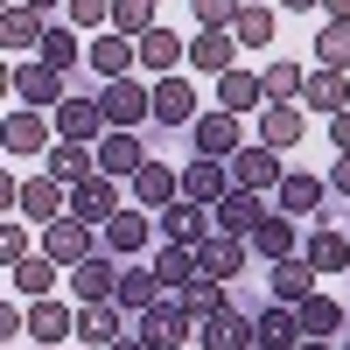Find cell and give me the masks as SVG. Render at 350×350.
I'll return each mask as SVG.
<instances>
[{
    "label": "cell",
    "instance_id": "7bdbcfd3",
    "mask_svg": "<svg viewBox=\"0 0 350 350\" xmlns=\"http://www.w3.org/2000/svg\"><path fill=\"white\" fill-rule=\"evenodd\" d=\"M183 308H189V315H211V308H224V280H217V273H196V280L183 287Z\"/></svg>",
    "mask_w": 350,
    "mask_h": 350
},
{
    "label": "cell",
    "instance_id": "83f0119b",
    "mask_svg": "<svg viewBox=\"0 0 350 350\" xmlns=\"http://www.w3.org/2000/svg\"><path fill=\"white\" fill-rule=\"evenodd\" d=\"M308 267H315V273H343V267H350V239H343L336 224H315V231H308Z\"/></svg>",
    "mask_w": 350,
    "mask_h": 350
},
{
    "label": "cell",
    "instance_id": "e0dca14e",
    "mask_svg": "<svg viewBox=\"0 0 350 350\" xmlns=\"http://www.w3.org/2000/svg\"><path fill=\"white\" fill-rule=\"evenodd\" d=\"M98 168H105V175H120V183H133V175L148 168V154H140V133L112 126V133L98 140Z\"/></svg>",
    "mask_w": 350,
    "mask_h": 350
},
{
    "label": "cell",
    "instance_id": "f6af8a7d",
    "mask_svg": "<svg viewBox=\"0 0 350 350\" xmlns=\"http://www.w3.org/2000/svg\"><path fill=\"white\" fill-rule=\"evenodd\" d=\"M259 84H267V98H295L301 84H308V70H301V64H267Z\"/></svg>",
    "mask_w": 350,
    "mask_h": 350
},
{
    "label": "cell",
    "instance_id": "681fc988",
    "mask_svg": "<svg viewBox=\"0 0 350 350\" xmlns=\"http://www.w3.org/2000/svg\"><path fill=\"white\" fill-rule=\"evenodd\" d=\"M329 140H336V154H350V105L329 112Z\"/></svg>",
    "mask_w": 350,
    "mask_h": 350
},
{
    "label": "cell",
    "instance_id": "603a6c76",
    "mask_svg": "<svg viewBox=\"0 0 350 350\" xmlns=\"http://www.w3.org/2000/svg\"><path fill=\"white\" fill-rule=\"evenodd\" d=\"M308 133V120L287 98H267V112H259V140H267V148H295V140Z\"/></svg>",
    "mask_w": 350,
    "mask_h": 350
},
{
    "label": "cell",
    "instance_id": "6f0895ef",
    "mask_svg": "<svg viewBox=\"0 0 350 350\" xmlns=\"http://www.w3.org/2000/svg\"><path fill=\"white\" fill-rule=\"evenodd\" d=\"M42 350H64V343H42Z\"/></svg>",
    "mask_w": 350,
    "mask_h": 350
},
{
    "label": "cell",
    "instance_id": "60d3db41",
    "mask_svg": "<svg viewBox=\"0 0 350 350\" xmlns=\"http://www.w3.org/2000/svg\"><path fill=\"white\" fill-rule=\"evenodd\" d=\"M231 36H239V49H267L273 42V8H245L231 21Z\"/></svg>",
    "mask_w": 350,
    "mask_h": 350
},
{
    "label": "cell",
    "instance_id": "5bb4252c",
    "mask_svg": "<svg viewBox=\"0 0 350 350\" xmlns=\"http://www.w3.org/2000/svg\"><path fill=\"white\" fill-rule=\"evenodd\" d=\"M231 189H239V183H231V168H217V154H196L183 168V196L189 203H224Z\"/></svg>",
    "mask_w": 350,
    "mask_h": 350
},
{
    "label": "cell",
    "instance_id": "d6986e66",
    "mask_svg": "<svg viewBox=\"0 0 350 350\" xmlns=\"http://www.w3.org/2000/svg\"><path fill=\"white\" fill-rule=\"evenodd\" d=\"M196 267H203V273H217V280H239V273H245V239L211 231V239L196 245Z\"/></svg>",
    "mask_w": 350,
    "mask_h": 350
},
{
    "label": "cell",
    "instance_id": "7a4b0ae2",
    "mask_svg": "<svg viewBox=\"0 0 350 350\" xmlns=\"http://www.w3.org/2000/svg\"><path fill=\"white\" fill-rule=\"evenodd\" d=\"M56 133H64V140H84V148H98V140L112 133V120H105L98 92H70L64 105H56Z\"/></svg>",
    "mask_w": 350,
    "mask_h": 350
},
{
    "label": "cell",
    "instance_id": "8fae6325",
    "mask_svg": "<svg viewBox=\"0 0 350 350\" xmlns=\"http://www.w3.org/2000/svg\"><path fill=\"white\" fill-rule=\"evenodd\" d=\"M14 92H21V105H64L70 92H64V70H56V64H42V56H36V64H21L14 70Z\"/></svg>",
    "mask_w": 350,
    "mask_h": 350
},
{
    "label": "cell",
    "instance_id": "30bf717a",
    "mask_svg": "<svg viewBox=\"0 0 350 350\" xmlns=\"http://www.w3.org/2000/svg\"><path fill=\"white\" fill-rule=\"evenodd\" d=\"M112 211H120V175H84V183L70 189V217H92V224H105Z\"/></svg>",
    "mask_w": 350,
    "mask_h": 350
},
{
    "label": "cell",
    "instance_id": "3957f363",
    "mask_svg": "<svg viewBox=\"0 0 350 350\" xmlns=\"http://www.w3.org/2000/svg\"><path fill=\"white\" fill-rule=\"evenodd\" d=\"M189 329H196V315L183 308V295H175V301H154L148 315H140V343H148V350H183Z\"/></svg>",
    "mask_w": 350,
    "mask_h": 350
},
{
    "label": "cell",
    "instance_id": "4dcf8cb0",
    "mask_svg": "<svg viewBox=\"0 0 350 350\" xmlns=\"http://www.w3.org/2000/svg\"><path fill=\"white\" fill-rule=\"evenodd\" d=\"M42 36H49L42 14H36V8H21V0L0 14V42H8V49H42Z\"/></svg>",
    "mask_w": 350,
    "mask_h": 350
},
{
    "label": "cell",
    "instance_id": "bcb514c9",
    "mask_svg": "<svg viewBox=\"0 0 350 350\" xmlns=\"http://www.w3.org/2000/svg\"><path fill=\"white\" fill-rule=\"evenodd\" d=\"M70 28H112V0H64Z\"/></svg>",
    "mask_w": 350,
    "mask_h": 350
},
{
    "label": "cell",
    "instance_id": "b9f144b4",
    "mask_svg": "<svg viewBox=\"0 0 350 350\" xmlns=\"http://www.w3.org/2000/svg\"><path fill=\"white\" fill-rule=\"evenodd\" d=\"M112 28H120V36H148L154 28V0H112Z\"/></svg>",
    "mask_w": 350,
    "mask_h": 350
},
{
    "label": "cell",
    "instance_id": "6da1fadb",
    "mask_svg": "<svg viewBox=\"0 0 350 350\" xmlns=\"http://www.w3.org/2000/svg\"><path fill=\"white\" fill-rule=\"evenodd\" d=\"M98 239H105V224H92V217H56V224H42V252L56 259V267H84V259L98 252Z\"/></svg>",
    "mask_w": 350,
    "mask_h": 350
},
{
    "label": "cell",
    "instance_id": "d6a6232c",
    "mask_svg": "<svg viewBox=\"0 0 350 350\" xmlns=\"http://www.w3.org/2000/svg\"><path fill=\"white\" fill-rule=\"evenodd\" d=\"M49 175H56V183H84V175H98V148H84V140H64V148H56L49 154Z\"/></svg>",
    "mask_w": 350,
    "mask_h": 350
},
{
    "label": "cell",
    "instance_id": "1f68e13d",
    "mask_svg": "<svg viewBox=\"0 0 350 350\" xmlns=\"http://www.w3.org/2000/svg\"><path fill=\"white\" fill-rule=\"evenodd\" d=\"M42 148H49V126H42V112H36V105L8 112V154H42Z\"/></svg>",
    "mask_w": 350,
    "mask_h": 350
},
{
    "label": "cell",
    "instance_id": "5b68a950",
    "mask_svg": "<svg viewBox=\"0 0 350 350\" xmlns=\"http://www.w3.org/2000/svg\"><path fill=\"white\" fill-rule=\"evenodd\" d=\"M252 315L245 308H211V315H196V343L203 350H252Z\"/></svg>",
    "mask_w": 350,
    "mask_h": 350
},
{
    "label": "cell",
    "instance_id": "4316f807",
    "mask_svg": "<svg viewBox=\"0 0 350 350\" xmlns=\"http://www.w3.org/2000/svg\"><path fill=\"white\" fill-rule=\"evenodd\" d=\"M273 196H280L287 217H315V211H323V196H329V183H323V175H287Z\"/></svg>",
    "mask_w": 350,
    "mask_h": 350
},
{
    "label": "cell",
    "instance_id": "4fadbf2b",
    "mask_svg": "<svg viewBox=\"0 0 350 350\" xmlns=\"http://www.w3.org/2000/svg\"><path fill=\"white\" fill-rule=\"evenodd\" d=\"M77 336L92 343V350L120 343V336H126V308H120V301H77Z\"/></svg>",
    "mask_w": 350,
    "mask_h": 350
},
{
    "label": "cell",
    "instance_id": "484cf974",
    "mask_svg": "<svg viewBox=\"0 0 350 350\" xmlns=\"http://www.w3.org/2000/svg\"><path fill=\"white\" fill-rule=\"evenodd\" d=\"M154 301H161V273H154V267H140V259H133V267L120 273V308H126V315H148Z\"/></svg>",
    "mask_w": 350,
    "mask_h": 350
},
{
    "label": "cell",
    "instance_id": "ab89813d",
    "mask_svg": "<svg viewBox=\"0 0 350 350\" xmlns=\"http://www.w3.org/2000/svg\"><path fill=\"white\" fill-rule=\"evenodd\" d=\"M315 64L350 77V21H323V36H315Z\"/></svg>",
    "mask_w": 350,
    "mask_h": 350
},
{
    "label": "cell",
    "instance_id": "ba28073f",
    "mask_svg": "<svg viewBox=\"0 0 350 350\" xmlns=\"http://www.w3.org/2000/svg\"><path fill=\"white\" fill-rule=\"evenodd\" d=\"M154 231H161V224H154V211H140V203H120V211L105 217V245L120 252V259H140V245H148Z\"/></svg>",
    "mask_w": 350,
    "mask_h": 350
},
{
    "label": "cell",
    "instance_id": "7dc6e473",
    "mask_svg": "<svg viewBox=\"0 0 350 350\" xmlns=\"http://www.w3.org/2000/svg\"><path fill=\"white\" fill-rule=\"evenodd\" d=\"M189 8H196V21H203V28H231V21L245 14V0H189Z\"/></svg>",
    "mask_w": 350,
    "mask_h": 350
},
{
    "label": "cell",
    "instance_id": "ffe728a7",
    "mask_svg": "<svg viewBox=\"0 0 350 350\" xmlns=\"http://www.w3.org/2000/svg\"><path fill=\"white\" fill-rule=\"evenodd\" d=\"M217 211V231H231V239H252L259 224H267V211H259V189H231L224 203H211Z\"/></svg>",
    "mask_w": 350,
    "mask_h": 350
},
{
    "label": "cell",
    "instance_id": "e575fe53",
    "mask_svg": "<svg viewBox=\"0 0 350 350\" xmlns=\"http://www.w3.org/2000/svg\"><path fill=\"white\" fill-rule=\"evenodd\" d=\"M183 56H189V49L175 42L168 28H148V36H140V70H154V77H168L175 64H183Z\"/></svg>",
    "mask_w": 350,
    "mask_h": 350
},
{
    "label": "cell",
    "instance_id": "db71d44e",
    "mask_svg": "<svg viewBox=\"0 0 350 350\" xmlns=\"http://www.w3.org/2000/svg\"><path fill=\"white\" fill-rule=\"evenodd\" d=\"M301 350H336V343L329 336H301Z\"/></svg>",
    "mask_w": 350,
    "mask_h": 350
},
{
    "label": "cell",
    "instance_id": "f1b7e54d",
    "mask_svg": "<svg viewBox=\"0 0 350 350\" xmlns=\"http://www.w3.org/2000/svg\"><path fill=\"white\" fill-rule=\"evenodd\" d=\"M245 245H252L259 259H295V217H287V211H267V224H259Z\"/></svg>",
    "mask_w": 350,
    "mask_h": 350
},
{
    "label": "cell",
    "instance_id": "cb8c5ba5",
    "mask_svg": "<svg viewBox=\"0 0 350 350\" xmlns=\"http://www.w3.org/2000/svg\"><path fill=\"white\" fill-rule=\"evenodd\" d=\"M315 295V267H308V252H295V259H273V301H308Z\"/></svg>",
    "mask_w": 350,
    "mask_h": 350
},
{
    "label": "cell",
    "instance_id": "91938a15",
    "mask_svg": "<svg viewBox=\"0 0 350 350\" xmlns=\"http://www.w3.org/2000/svg\"><path fill=\"white\" fill-rule=\"evenodd\" d=\"M343 350H350V343H343Z\"/></svg>",
    "mask_w": 350,
    "mask_h": 350
},
{
    "label": "cell",
    "instance_id": "c3c4849f",
    "mask_svg": "<svg viewBox=\"0 0 350 350\" xmlns=\"http://www.w3.org/2000/svg\"><path fill=\"white\" fill-rule=\"evenodd\" d=\"M0 252H8V267H14V259L28 252V231H21V224H8V231H0Z\"/></svg>",
    "mask_w": 350,
    "mask_h": 350
},
{
    "label": "cell",
    "instance_id": "9a60e30c",
    "mask_svg": "<svg viewBox=\"0 0 350 350\" xmlns=\"http://www.w3.org/2000/svg\"><path fill=\"white\" fill-rule=\"evenodd\" d=\"M21 211L36 224H56V217H70V189L56 183V175H28L21 183Z\"/></svg>",
    "mask_w": 350,
    "mask_h": 350
},
{
    "label": "cell",
    "instance_id": "f546056e",
    "mask_svg": "<svg viewBox=\"0 0 350 350\" xmlns=\"http://www.w3.org/2000/svg\"><path fill=\"white\" fill-rule=\"evenodd\" d=\"M8 280H14V295H28V301H42L49 295V287H56V259L49 252H36V259H14V267H8Z\"/></svg>",
    "mask_w": 350,
    "mask_h": 350
},
{
    "label": "cell",
    "instance_id": "11a10c76",
    "mask_svg": "<svg viewBox=\"0 0 350 350\" xmlns=\"http://www.w3.org/2000/svg\"><path fill=\"white\" fill-rule=\"evenodd\" d=\"M287 8H301V14H308V8H323V0H287Z\"/></svg>",
    "mask_w": 350,
    "mask_h": 350
},
{
    "label": "cell",
    "instance_id": "680465c9",
    "mask_svg": "<svg viewBox=\"0 0 350 350\" xmlns=\"http://www.w3.org/2000/svg\"><path fill=\"white\" fill-rule=\"evenodd\" d=\"M245 8H259V0H245Z\"/></svg>",
    "mask_w": 350,
    "mask_h": 350
},
{
    "label": "cell",
    "instance_id": "d4e9b609",
    "mask_svg": "<svg viewBox=\"0 0 350 350\" xmlns=\"http://www.w3.org/2000/svg\"><path fill=\"white\" fill-rule=\"evenodd\" d=\"M133 56H140V42H133V36H120V28H105V36L92 42V70L112 84V77H126V64H133Z\"/></svg>",
    "mask_w": 350,
    "mask_h": 350
},
{
    "label": "cell",
    "instance_id": "9c48e42d",
    "mask_svg": "<svg viewBox=\"0 0 350 350\" xmlns=\"http://www.w3.org/2000/svg\"><path fill=\"white\" fill-rule=\"evenodd\" d=\"M252 323H259V336H252L259 350H301V336H308V329H301V308H295V301H273V308H259Z\"/></svg>",
    "mask_w": 350,
    "mask_h": 350
},
{
    "label": "cell",
    "instance_id": "ee69618b",
    "mask_svg": "<svg viewBox=\"0 0 350 350\" xmlns=\"http://www.w3.org/2000/svg\"><path fill=\"white\" fill-rule=\"evenodd\" d=\"M77 36H84V28H49V36H42V64H56V70H70L77 64Z\"/></svg>",
    "mask_w": 350,
    "mask_h": 350
},
{
    "label": "cell",
    "instance_id": "277c9868",
    "mask_svg": "<svg viewBox=\"0 0 350 350\" xmlns=\"http://www.w3.org/2000/svg\"><path fill=\"white\" fill-rule=\"evenodd\" d=\"M154 224H161V239H168V245H203V239L217 231V211H211V203L175 196V203H168V211H161Z\"/></svg>",
    "mask_w": 350,
    "mask_h": 350
},
{
    "label": "cell",
    "instance_id": "9f6ffc18",
    "mask_svg": "<svg viewBox=\"0 0 350 350\" xmlns=\"http://www.w3.org/2000/svg\"><path fill=\"white\" fill-rule=\"evenodd\" d=\"M21 8H36V14H42V8H56V0H21Z\"/></svg>",
    "mask_w": 350,
    "mask_h": 350
},
{
    "label": "cell",
    "instance_id": "94428289",
    "mask_svg": "<svg viewBox=\"0 0 350 350\" xmlns=\"http://www.w3.org/2000/svg\"><path fill=\"white\" fill-rule=\"evenodd\" d=\"M252 350H259V343H252Z\"/></svg>",
    "mask_w": 350,
    "mask_h": 350
},
{
    "label": "cell",
    "instance_id": "f35d334b",
    "mask_svg": "<svg viewBox=\"0 0 350 350\" xmlns=\"http://www.w3.org/2000/svg\"><path fill=\"white\" fill-rule=\"evenodd\" d=\"M343 323H350L343 301H329V295H308V301H301V329H308V336H336Z\"/></svg>",
    "mask_w": 350,
    "mask_h": 350
},
{
    "label": "cell",
    "instance_id": "74e56055",
    "mask_svg": "<svg viewBox=\"0 0 350 350\" xmlns=\"http://www.w3.org/2000/svg\"><path fill=\"white\" fill-rule=\"evenodd\" d=\"M217 98H224V112H252L259 98H267V84H259L252 70H224L217 77Z\"/></svg>",
    "mask_w": 350,
    "mask_h": 350
},
{
    "label": "cell",
    "instance_id": "836d02e7",
    "mask_svg": "<svg viewBox=\"0 0 350 350\" xmlns=\"http://www.w3.org/2000/svg\"><path fill=\"white\" fill-rule=\"evenodd\" d=\"M301 92H308V105H315V112H343V105H350V77H343V70H323V64H315Z\"/></svg>",
    "mask_w": 350,
    "mask_h": 350
},
{
    "label": "cell",
    "instance_id": "8d00e7d4",
    "mask_svg": "<svg viewBox=\"0 0 350 350\" xmlns=\"http://www.w3.org/2000/svg\"><path fill=\"white\" fill-rule=\"evenodd\" d=\"M154 273H161V287L183 295V287L203 273V267H196V245H161V252H154Z\"/></svg>",
    "mask_w": 350,
    "mask_h": 350
},
{
    "label": "cell",
    "instance_id": "44dd1931",
    "mask_svg": "<svg viewBox=\"0 0 350 350\" xmlns=\"http://www.w3.org/2000/svg\"><path fill=\"white\" fill-rule=\"evenodd\" d=\"M231 56H239V36H231V28H203V36L189 42V64H196L203 77H224Z\"/></svg>",
    "mask_w": 350,
    "mask_h": 350
},
{
    "label": "cell",
    "instance_id": "52a82bcc",
    "mask_svg": "<svg viewBox=\"0 0 350 350\" xmlns=\"http://www.w3.org/2000/svg\"><path fill=\"white\" fill-rule=\"evenodd\" d=\"M231 183H239V189H259V196L280 189V183H287L280 148H267V140H259V148H239V154H231Z\"/></svg>",
    "mask_w": 350,
    "mask_h": 350
},
{
    "label": "cell",
    "instance_id": "8992f818",
    "mask_svg": "<svg viewBox=\"0 0 350 350\" xmlns=\"http://www.w3.org/2000/svg\"><path fill=\"white\" fill-rule=\"evenodd\" d=\"M98 105H105V120L126 126V133H140V120H154V92H140L133 77H112L105 92H98Z\"/></svg>",
    "mask_w": 350,
    "mask_h": 350
},
{
    "label": "cell",
    "instance_id": "f5cc1de1",
    "mask_svg": "<svg viewBox=\"0 0 350 350\" xmlns=\"http://www.w3.org/2000/svg\"><path fill=\"white\" fill-rule=\"evenodd\" d=\"M105 350H148V343H140V336H120V343H105Z\"/></svg>",
    "mask_w": 350,
    "mask_h": 350
},
{
    "label": "cell",
    "instance_id": "2e32d148",
    "mask_svg": "<svg viewBox=\"0 0 350 350\" xmlns=\"http://www.w3.org/2000/svg\"><path fill=\"white\" fill-rule=\"evenodd\" d=\"M175 196H183V168H161V161H148V168L133 175V203H140V211H154V217H161Z\"/></svg>",
    "mask_w": 350,
    "mask_h": 350
},
{
    "label": "cell",
    "instance_id": "816d5d0a",
    "mask_svg": "<svg viewBox=\"0 0 350 350\" xmlns=\"http://www.w3.org/2000/svg\"><path fill=\"white\" fill-rule=\"evenodd\" d=\"M323 21H350V0H323Z\"/></svg>",
    "mask_w": 350,
    "mask_h": 350
},
{
    "label": "cell",
    "instance_id": "d590c367",
    "mask_svg": "<svg viewBox=\"0 0 350 350\" xmlns=\"http://www.w3.org/2000/svg\"><path fill=\"white\" fill-rule=\"evenodd\" d=\"M70 329H77V315H70V308H56L49 295H42L36 308H28V336H36V343H64Z\"/></svg>",
    "mask_w": 350,
    "mask_h": 350
},
{
    "label": "cell",
    "instance_id": "ac0fdd59",
    "mask_svg": "<svg viewBox=\"0 0 350 350\" xmlns=\"http://www.w3.org/2000/svg\"><path fill=\"white\" fill-rule=\"evenodd\" d=\"M120 273L126 267H112V259H84V267H70V287H77V301H120Z\"/></svg>",
    "mask_w": 350,
    "mask_h": 350
},
{
    "label": "cell",
    "instance_id": "7402d4cb",
    "mask_svg": "<svg viewBox=\"0 0 350 350\" xmlns=\"http://www.w3.org/2000/svg\"><path fill=\"white\" fill-rule=\"evenodd\" d=\"M196 133V154H239V112H203V120L189 126Z\"/></svg>",
    "mask_w": 350,
    "mask_h": 350
},
{
    "label": "cell",
    "instance_id": "7c38bea8",
    "mask_svg": "<svg viewBox=\"0 0 350 350\" xmlns=\"http://www.w3.org/2000/svg\"><path fill=\"white\" fill-rule=\"evenodd\" d=\"M154 126H196V92H189L183 70H168L154 84Z\"/></svg>",
    "mask_w": 350,
    "mask_h": 350
},
{
    "label": "cell",
    "instance_id": "f907efd6",
    "mask_svg": "<svg viewBox=\"0 0 350 350\" xmlns=\"http://www.w3.org/2000/svg\"><path fill=\"white\" fill-rule=\"evenodd\" d=\"M329 189H336V196H350V154H336V168H329Z\"/></svg>",
    "mask_w": 350,
    "mask_h": 350
}]
</instances>
